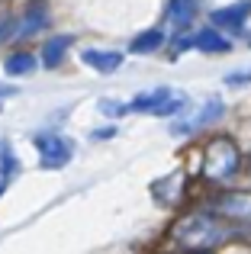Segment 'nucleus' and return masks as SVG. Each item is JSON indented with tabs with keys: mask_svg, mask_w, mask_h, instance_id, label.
Segmentation results:
<instances>
[{
	"mask_svg": "<svg viewBox=\"0 0 251 254\" xmlns=\"http://www.w3.org/2000/svg\"><path fill=\"white\" fill-rule=\"evenodd\" d=\"M226 235H229V229L213 212H190V216H184L181 222L174 225V238L181 245H187V248H193V251L213 248V245H219Z\"/></svg>",
	"mask_w": 251,
	"mask_h": 254,
	"instance_id": "1",
	"label": "nucleus"
},
{
	"mask_svg": "<svg viewBox=\"0 0 251 254\" xmlns=\"http://www.w3.org/2000/svg\"><path fill=\"white\" fill-rule=\"evenodd\" d=\"M242 164V155H239V145L232 142L229 135H216L213 142L206 145L203 151V177L209 184H222L229 180Z\"/></svg>",
	"mask_w": 251,
	"mask_h": 254,
	"instance_id": "2",
	"label": "nucleus"
},
{
	"mask_svg": "<svg viewBox=\"0 0 251 254\" xmlns=\"http://www.w3.org/2000/svg\"><path fill=\"white\" fill-rule=\"evenodd\" d=\"M135 113H151V116H174V113L187 110V93L171 90V87H158V90H145L129 103Z\"/></svg>",
	"mask_w": 251,
	"mask_h": 254,
	"instance_id": "3",
	"label": "nucleus"
},
{
	"mask_svg": "<svg viewBox=\"0 0 251 254\" xmlns=\"http://www.w3.org/2000/svg\"><path fill=\"white\" fill-rule=\"evenodd\" d=\"M36 148H39V158H42L39 164H42L45 171H62L64 164L74 158V145L64 135H58V132H42V135H36Z\"/></svg>",
	"mask_w": 251,
	"mask_h": 254,
	"instance_id": "4",
	"label": "nucleus"
},
{
	"mask_svg": "<svg viewBox=\"0 0 251 254\" xmlns=\"http://www.w3.org/2000/svg\"><path fill=\"white\" fill-rule=\"evenodd\" d=\"M213 209H216L213 216L251 225V193H226V196L213 199Z\"/></svg>",
	"mask_w": 251,
	"mask_h": 254,
	"instance_id": "5",
	"label": "nucleus"
},
{
	"mask_svg": "<svg viewBox=\"0 0 251 254\" xmlns=\"http://www.w3.org/2000/svg\"><path fill=\"white\" fill-rule=\"evenodd\" d=\"M222 116V100H209L203 110H196L190 119H184V123H174V135H193V132H200V129H206L209 123H216V119Z\"/></svg>",
	"mask_w": 251,
	"mask_h": 254,
	"instance_id": "6",
	"label": "nucleus"
},
{
	"mask_svg": "<svg viewBox=\"0 0 251 254\" xmlns=\"http://www.w3.org/2000/svg\"><path fill=\"white\" fill-rule=\"evenodd\" d=\"M248 16H251V0H239V3H232V6L213 10L209 19H213V26H219V29H242Z\"/></svg>",
	"mask_w": 251,
	"mask_h": 254,
	"instance_id": "7",
	"label": "nucleus"
},
{
	"mask_svg": "<svg viewBox=\"0 0 251 254\" xmlns=\"http://www.w3.org/2000/svg\"><path fill=\"white\" fill-rule=\"evenodd\" d=\"M45 26H49V10H45V3L39 0V3H32L29 10L23 13V19L16 23L13 36L16 39H29V36H36V32H42Z\"/></svg>",
	"mask_w": 251,
	"mask_h": 254,
	"instance_id": "8",
	"label": "nucleus"
},
{
	"mask_svg": "<svg viewBox=\"0 0 251 254\" xmlns=\"http://www.w3.org/2000/svg\"><path fill=\"white\" fill-rule=\"evenodd\" d=\"M181 190H184V174H168V177L151 184V196L161 206H174L177 196H181Z\"/></svg>",
	"mask_w": 251,
	"mask_h": 254,
	"instance_id": "9",
	"label": "nucleus"
},
{
	"mask_svg": "<svg viewBox=\"0 0 251 254\" xmlns=\"http://www.w3.org/2000/svg\"><path fill=\"white\" fill-rule=\"evenodd\" d=\"M196 13H200V0H171V6H168V19L177 26V32L187 29L196 19Z\"/></svg>",
	"mask_w": 251,
	"mask_h": 254,
	"instance_id": "10",
	"label": "nucleus"
},
{
	"mask_svg": "<svg viewBox=\"0 0 251 254\" xmlns=\"http://www.w3.org/2000/svg\"><path fill=\"white\" fill-rule=\"evenodd\" d=\"M193 45L203 52V55H222V52L232 49V42H229L219 29H200L193 36Z\"/></svg>",
	"mask_w": 251,
	"mask_h": 254,
	"instance_id": "11",
	"label": "nucleus"
},
{
	"mask_svg": "<svg viewBox=\"0 0 251 254\" xmlns=\"http://www.w3.org/2000/svg\"><path fill=\"white\" fill-rule=\"evenodd\" d=\"M74 45V36H52L49 42H45V49H42V62H45V68H58V64L64 62V52Z\"/></svg>",
	"mask_w": 251,
	"mask_h": 254,
	"instance_id": "12",
	"label": "nucleus"
},
{
	"mask_svg": "<svg viewBox=\"0 0 251 254\" xmlns=\"http://www.w3.org/2000/svg\"><path fill=\"white\" fill-rule=\"evenodd\" d=\"M161 45H164V29H145L129 42V52L132 55H151V52H158Z\"/></svg>",
	"mask_w": 251,
	"mask_h": 254,
	"instance_id": "13",
	"label": "nucleus"
},
{
	"mask_svg": "<svg viewBox=\"0 0 251 254\" xmlns=\"http://www.w3.org/2000/svg\"><path fill=\"white\" fill-rule=\"evenodd\" d=\"M81 58L90 64V68H97L100 74H110V71H116V68L123 64V55H120V52H97V49H87Z\"/></svg>",
	"mask_w": 251,
	"mask_h": 254,
	"instance_id": "14",
	"label": "nucleus"
},
{
	"mask_svg": "<svg viewBox=\"0 0 251 254\" xmlns=\"http://www.w3.org/2000/svg\"><path fill=\"white\" fill-rule=\"evenodd\" d=\"M32 68H36V58L29 55V52H16V55H10L3 62V71L10 77H23V74H32Z\"/></svg>",
	"mask_w": 251,
	"mask_h": 254,
	"instance_id": "15",
	"label": "nucleus"
},
{
	"mask_svg": "<svg viewBox=\"0 0 251 254\" xmlns=\"http://www.w3.org/2000/svg\"><path fill=\"white\" fill-rule=\"evenodd\" d=\"M16 168H19V161H16V155H13L10 142H0V180L10 184V177L16 174Z\"/></svg>",
	"mask_w": 251,
	"mask_h": 254,
	"instance_id": "16",
	"label": "nucleus"
},
{
	"mask_svg": "<svg viewBox=\"0 0 251 254\" xmlns=\"http://www.w3.org/2000/svg\"><path fill=\"white\" fill-rule=\"evenodd\" d=\"M103 113H110V116H123V113H129V103H116V100H103L100 103Z\"/></svg>",
	"mask_w": 251,
	"mask_h": 254,
	"instance_id": "17",
	"label": "nucleus"
},
{
	"mask_svg": "<svg viewBox=\"0 0 251 254\" xmlns=\"http://www.w3.org/2000/svg\"><path fill=\"white\" fill-rule=\"evenodd\" d=\"M251 81V68L248 71H232V74H226V84H235V87H239V84H248Z\"/></svg>",
	"mask_w": 251,
	"mask_h": 254,
	"instance_id": "18",
	"label": "nucleus"
},
{
	"mask_svg": "<svg viewBox=\"0 0 251 254\" xmlns=\"http://www.w3.org/2000/svg\"><path fill=\"white\" fill-rule=\"evenodd\" d=\"M10 26H13L10 19H0V42H6V39L13 36V29H10Z\"/></svg>",
	"mask_w": 251,
	"mask_h": 254,
	"instance_id": "19",
	"label": "nucleus"
},
{
	"mask_svg": "<svg viewBox=\"0 0 251 254\" xmlns=\"http://www.w3.org/2000/svg\"><path fill=\"white\" fill-rule=\"evenodd\" d=\"M16 93V87H10V84H0V97H13Z\"/></svg>",
	"mask_w": 251,
	"mask_h": 254,
	"instance_id": "20",
	"label": "nucleus"
},
{
	"mask_svg": "<svg viewBox=\"0 0 251 254\" xmlns=\"http://www.w3.org/2000/svg\"><path fill=\"white\" fill-rule=\"evenodd\" d=\"M3 190H6V180H0V196H3Z\"/></svg>",
	"mask_w": 251,
	"mask_h": 254,
	"instance_id": "21",
	"label": "nucleus"
},
{
	"mask_svg": "<svg viewBox=\"0 0 251 254\" xmlns=\"http://www.w3.org/2000/svg\"><path fill=\"white\" fill-rule=\"evenodd\" d=\"M196 254H209V251H196Z\"/></svg>",
	"mask_w": 251,
	"mask_h": 254,
	"instance_id": "22",
	"label": "nucleus"
}]
</instances>
